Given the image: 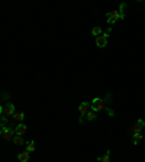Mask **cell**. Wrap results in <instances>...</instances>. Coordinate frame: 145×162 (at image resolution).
Masks as SVG:
<instances>
[{"mask_svg":"<svg viewBox=\"0 0 145 162\" xmlns=\"http://www.w3.org/2000/svg\"><path fill=\"white\" fill-rule=\"evenodd\" d=\"M93 111H96V113H102V111H106V103L105 100H102V98H93L92 101V107H90Z\"/></svg>","mask_w":145,"mask_h":162,"instance_id":"cell-1","label":"cell"},{"mask_svg":"<svg viewBox=\"0 0 145 162\" xmlns=\"http://www.w3.org/2000/svg\"><path fill=\"white\" fill-rule=\"evenodd\" d=\"M0 135H2V137H3V139H6V141H10V139H13L15 129L3 126V127H2V130H0Z\"/></svg>","mask_w":145,"mask_h":162,"instance_id":"cell-2","label":"cell"},{"mask_svg":"<svg viewBox=\"0 0 145 162\" xmlns=\"http://www.w3.org/2000/svg\"><path fill=\"white\" fill-rule=\"evenodd\" d=\"M144 127H145V122H144V120H138V122H137V123L131 127V130H129V132H131V135H135V133H142V129H144Z\"/></svg>","mask_w":145,"mask_h":162,"instance_id":"cell-3","label":"cell"},{"mask_svg":"<svg viewBox=\"0 0 145 162\" xmlns=\"http://www.w3.org/2000/svg\"><path fill=\"white\" fill-rule=\"evenodd\" d=\"M106 18H107V23H115L116 20L120 19V15H119L118 10H110V12H107V15H106Z\"/></svg>","mask_w":145,"mask_h":162,"instance_id":"cell-4","label":"cell"},{"mask_svg":"<svg viewBox=\"0 0 145 162\" xmlns=\"http://www.w3.org/2000/svg\"><path fill=\"white\" fill-rule=\"evenodd\" d=\"M107 38H109L107 33H102V35H99V36L96 38V44H97V46H99V48H105V46H107Z\"/></svg>","mask_w":145,"mask_h":162,"instance_id":"cell-5","label":"cell"},{"mask_svg":"<svg viewBox=\"0 0 145 162\" xmlns=\"http://www.w3.org/2000/svg\"><path fill=\"white\" fill-rule=\"evenodd\" d=\"M90 107H92V104H90V103H87V101H83V103L80 104V107H79L80 114H81V116H86L87 113L90 111Z\"/></svg>","mask_w":145,"mask_h":162,"instance_id":"cell-6","label":"cell"},{"mask_svg":"<svg viewBox=\"0 0 145 162\" xmlns=\"http://www.w3.org/2000/svg\"><path fill=\"white\" fill-rule=\"evenodd\" d=\"M3 114L5 116H13L15 114V104L7 103L5 107H3Z\"/></svg>","mask_w":145,"mask_h":162,"instance_id":"cell-7","label":"cell"},{"mask_svg":"<svg viewBox=\"0 0 145 162\" xmlns=\"http://www.w3.org/2000/svg\"><path fill=\"white\" fill-rule=\"evenodd\" d=\"M15 133H16L18 136H23V135L26 133V124L19 123L16 127H15Z\"/></svg>","mask_w":145,"mask_h":162,"instance_id":"cell-8","label":"cell"},{"mask_svg":"<svg viewBox=\"0 0 145 162\" xmlns=\"http://www.w3.org/2000/svg\"><path fill=\"white\" fill-rule=\"evenodd\" d=\"M29 158H31V154H29L28 150H22L19 155H18V159H19L20 162H28Z\"/></svg>","mask_w":145,"mask_h":162,"instance_id":"cell-9","label":"cell"},{"mask_svg":"<svg viewBox=\"0 0 145 162\" xmlns=\"http://www.w3.org/2000/svg\"><path fill=\"white\" fill-rule=\"evenodd\" d=\"M142 133H135V135H132V143L133 145H138V143L142 142Z\"/></svg>","mask_w":145,"mask_h":162,"instance_id":"cell-10","label":"cell"},{"mask_svg":"<svg viewBox=\"0 0 145 162\" xmlns=\"http://www.w3.org/2000/svg\"><path fill=\"white\" fill-rule=\"evenodd\" d=\"M126 7H128V5L126 3H120L119 5V15H120V19H125V12H126Z\"/></svg>","mask_w":145,"mask_h":162,"instance_id":"cell-11","label":"cell"},{"mask_svg":"<svg viewBox=\"0 0 145 162\" xmlns=\"http://www.w3.org/2000/svg\"><path fill=\"white\" fill-rule=\"evenodd\" d=\"M13 119L16 122H22V120L25 119V113H23V111H15Z\"/></svg>","mask_w":145,"mask_h":162,"instance_id":"cell-12","label":"cell"},{"mask_svg":"<svg viewBox=\"0 0 145 162\" xmlns=\"http://www.w3.org/2000/svg\"><path fill=\"white\" fill-rule=\"evenodd\" d=\"M102 32H103V31H102V28H100V26H93L92 28V35H94L96 38H97L99 35H102Z\"/></svg>","mask_w":145,"mask_h":162,"instance_id":"cell-13","label":"cell"},{"mask_svg":"<svg viewBox=\"0 0 145 162\" xmlns=\"http://www.w3.org/2000/svg\"><path fill=\"white\" fill-rule=\"evenodd\" d=\"M96 114H97V113H96V111H93V110H90L89 111V113H87L86 114V119L87 120H89V122H93V120H96Z\"/></svg>","mask_w":145,"mask_h":162,"instance_id":"cell-14","label":"cell"},{"mask_svg":"<svg viewBox=\"0 0 145 162\" xmlns=\"http://www.w3.org/2000/svg\"><path fill=\"white\" fill-rule=\"evenodd\" d=\"M26 150L29 152V154L35 150V142H33V141H29V142L26 143Z\"/></svg>","mask_w":145,"mask_h":162,"instance_id":"cell-15","label":"cell"},{"mask_svg":"<svg viewBox=\"0 0 145 162\" xmlns=\"http://www.w3.org/2000/svg\"><path fill=\"white\" fill-rule=\"evenodd\" d=\"M109 154H110V150H107V152H106V155H105V156H100V158L97 159V161H99V162H110Z\"/></svg>","mask_w":145,"mask_h":162,"instance_id":"cell-16","label":"cell"},{"mask_svg":"<svg viewBox=\"0 0 145 162\" xmlns=\"http://www.w3.org/2000/svg\"><path fill=\"white\" fill-rule=\"evenodd\" d=\"M12 141H13L15 145H22V143H23V139H22V136H18V135H16V136H15Z\"/></svg>","mask_w":145,"mask_h":162,"instance_id":"cell-17","label":"cell"},{"mask_svg":"<svg viewBox=\"0 0 145 162\" xmlns=\"http://www.w3.org/2000/svg\"><path fill=\"white\" fill-rule=\"evenodd\" d=\"M2 114H3V107L0 106V116H2Z\"/></svg>","mask_w":145,"mask_h":162,"instance_id":"cell-18","label":"cell"},{"mask_svg":"<svg viewBox=\"0 0 145 162\" xmlns=\"http://www.w3.org/2000/svg\"><path fill=\"white\" fill-rule=\"evenodd\" d=\"M2 127H3V123H0V130H2Z\"/></svg>","mask_w":145,"mask_h":162,"instance_id":"cell-19","label":"cell"}]
</instances>
